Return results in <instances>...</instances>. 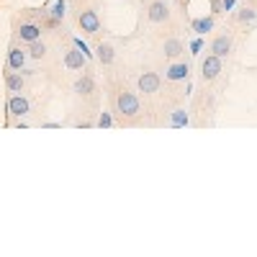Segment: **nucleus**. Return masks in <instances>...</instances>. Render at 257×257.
I'll return each instance as SVG.
<instances>
[{
  "instance_id": "obj_13",
  "label": "nucleus",
  "mask_w": 257,
  "mask_h": 257,
  "mask_svg": "<svg viewBox=\"0 0 257 257\" xmlns=\"http://www.w3.org/2000/svg\"><path fill=\"white\" fill-rule=\"evenodd\" d=\"M64 67H67L70 72H82L85 67H88V57L72 44V49L64 52Z\"/></svg>"
},
{
  "instance_id": "obj_15",
  "label": "nucleus",
  "mask_w": 257,
  "mask_h": 257,
  "mask_svg": "<svg viewBox=\"0 0 257 257\" xmlns=\"http://www.w3.org/2000/svg\"><path fill=\"white\" fill-rule=\"evenodd\" d=\"M26 62H29V52H26V49H21V47H11V49H8V62H6V67L21 72V70L26 67Z\"/></svg>"
},
{
  "instance_id": "obj_6",
  "label": "nucleus",
  "mask_w": 257,
  "mask_h": 257,
  "mask_svg": "<svg viewBox=\"0 0 257 257\" xmlns=\"http://www.w3.org/2000/svg\"><path fill=\"white\" fill-rule=\"evenodd\" d=\"M77 26L82 34H100V16H98V8L95 6H88V8H80L77 13Z\"/></svg>"
},
{
  "instance_id": "obj_24",
  "label": "nucleus",
  "mask_w": 257,
  "mask_h": 257,
  "mask_svg": "<svg viewBox=\"0 0 257 257\" xmlns=\"http://www.w3.org/2000/svg\"><path fill=\"white\" fill-rule=\"evenodd\" d=\"M190 49H193V54H198V52L203 49V39H193V44H190Z\"/></svg>"
},
{
  "instance_id": "obj_5",
  "label": "nucleus",
  "mask_w": 257,
  "mask_h": 257,
  "mask_svg": "<svg viewBox=\"0 0 257 257\" xmlns=\"http://www.w3.org/2000/svg\"><path fill=\"white\" fill-rule=\"evenodd\" d=\"M221 72H224V59L208 52V54L201 59V80H203L206 85H211V82H216V80L221 77Z\"/></svg>"
},
{
  "instance_id": "obj_25",
  "label": "nucleus",
  "mask_w": 257,
  "mask_h": 257,
  "mask_svg": "<svg viewBox=\"0 0 257 257\" xmlns=\"http://www.w3.org/2000/svg\"><path fill=\"white\" fill-rule=\"evenodd\" d=\"M234 3H237V0H221V8H224V11H231Z\"/></svg>"
},
{
  "instance_id": "obj_12",
  "label": "nucleus",
  "mask_w": 257,
  "mask_h": 257,
  "mask_svg": "<svg viewBox=\"0 0 257 257\" xmlns=\"http://www.w3.org/2000/svg\"><path fill=\"white\" fill-rule=\"evenodd\" d=\"M41 24L39 21H24L18 29H16V39L21 41V44H31V41H36V39H41Z\"/></svg>"
},
{
  "instance_id": "obj_14",
  "label": "nucleus",
  "mask_w": 257,
  "mask_h": 257,
  "mask_svg": "<svg viewBox=\"0 0 257 257\" xmlns=\"http://www.w3.org/2000/svg\"><path fill=\"white\" fill-rule=\"evenodd\" d=\"M188 123H190V113L185 111V105H173V108L167 111V126L185 128Z\"/></svg>"
},
{
  "instance_id": "obj_20",
  "label": "nucleus",
  "mask_w": 257,
  "mask_h": 257,
  "mask_svg": "<svg viewBox=\"0 0 257 257\" xmlns=\"http://www.w3.org/2000/svg\"><path fill=\"white\" fill-rule=\"evenodd\" d=\"M49 16H54V18H64L67 16V0H54L52 3V8H49Z\"/></svg>"
},
{
  "instance_id": "obj_11",
  "label": "nucleus",
  "mask_w": 257,
  "mask_h": 257,
  "mask_svg": "<svg viewBox=\"0 0 257 257\" xmlns=\"http://www.w3.org/2000/svg\"><path fill=\"white\" fill-rule=\"evenodd\" d=\"M188 77H190V62L188 59H175V62L167 64V70H165L167 82H183Z\"/></svg>"
},
{
  "instance_id": "obj_2",
  "label": "nucleus",
  "mask_w": 257,
  "mask_h": 257,
  "mask_svg": "<svg viewBox=\"0 0 257 257\" xmlns=\"http://www.w3.org/2000/svg\"><path fill=\"white\" fill-rule=\"evenodd\" d=\"M162 90V75L155 67H142L137 75V93L144 98H155Z\"/></svg>"
},
{
  "instance_id": "obj_19",
  "label": "nucleus",
  "mask_w": 257,
  "mask_h": 257,
  "mask_svg": "<svg viewBox=\"0 0 257 257\" xmlns=\"http://www.w3.org/2000/svg\"><path fill=\"white\" fill-rule=\"evenodd\" d=\"M26 52H29V59H34V62H41V59H47V54H49L47 44H44V41H41V39L31 41Z\"/></svg>"
},
{
  "instance_id": "obj_22",
  "label": "nucleus",
  "mask_w": 257,
  "mask_h": 257,
  "mask_svg": "<svg viewBox=\"0 0 257 257\" xmlns=\"http://www.w3.org/2000/svg\"><path fill=\"white\" fill-rule=\"evenodd\" d=\"M72 44H75V47H77V49H80V52H82L85 57H88V59L93 57V52H90V47H88V44H85V41H82L80 36H72Z\"/></svg>"
},
{
  "instance_id": "obj_17",
  "label": "nucleus",
  "mask_w": 257,
  "mask_h": 257,
  "mask_svg": "<svg viewBox=\"0 0 257 257\" xmlns=\"http://www.w3.org/2000/svg\"><path fill=\"white\" fill-rule=\"evenodd\" d=\"M3 77H6V88H8V93H24L26 80H24V75H21V72L6 67V75H3Z\"/></svg>"
},
{
  "instance_id": "obj_18",
  "label": "nucleus",
  "mask_w": 257,
  "mask_h": 257,
  "mask_svg": "<svg viewBox=\"0 0 257 257\" xmlns=\"http://www.w3.org/2000/svg\"><path fill=\"white\" fill-rule=\"evenodd\" d=\"M213 24H216V16H201V18H193L190 21V29L196 31L198 36H203V34L213 31Z\"/></svg>"
},
{
  "instance_id": "obj_4",
  "label": "nucleus",
  "mask_w": 257,
  "mask_h": 257,
  "mask_svg": "<svg viewBox=\"0 0 257 257\" xmlns=\"http://www.w3.org/2000/svg\"><path fill=\"white\" fill-rule=\"evenodd\" d=\"M157 52H160V57L165 62H175V59H180L185 54V44H183V39L178 34H167V36L160 39Z\"/></svg>"
},
{
  "instance_id": "obj_9",
  "label": "nucleus",
  "mask_w": 257,
  "mask_h": 257,
  "mask_svg": "<svg viewBox=\"0 0 257 257\" xmlns=\"http://www.w3.org/2000/svg\"><path fill=\"white\" fill-rule=\"evenodd\" d=\"M6 108H8V113H11L13 118H26V116L31 113V100H29L24 93H13V95L8 98V103H6Z\"/></svg>"
},
{
  "instance_id": "obj_1",
  "label": "nucleus",
  "mask_w": 257,
  "mask_h": 257,
  "mask_svg": "<svg viewBox=\"0 0 257 257\" xmlns=\"http://www.w3.org/2000/svg\"><path fill=\"white\" fill-rule=\"evenodd\" d=\"M111 103H113V113L118 116V121H121L123 126L139 123V118H142V98H139L137 90L121 85V88H116Z\"/></svg>"
},
{
  "instance_id": "obj_7",
  "label": "nucleus",
  "mask_w": 257,
  "mask_h": 257,
  "mask_svg": "<svg viewBox=\"0 0 257 257\" xmlns=\"http://www.w3.org/2000/svg\"><path fill=\"white\" fill-rule=\"evenodd\" d=\"M231 49H234V34L231 31H221V34H216L208 41V52L221 57V59H226L231 54Z\"/></svg>"
},
{
  "instance_id": "obj_23",
  "label": "nucleus",
  "mask_w": 257,
  "mask_h": 257,
  "mask_svg": "<svg viewBox=\"0 0 257 257\" xmlns=\"http://www.w3.org/2000/svg\"><path fill=\"white\" fill-rule=\"evenodd\" d=\"M211 3V16H219V13H224V8H221V0H208Z\"/></svg>"
},
{
  "instance_id": "obj_21",
  "label": "nucleus",
  "mask_w": 257,
  "mask_h": 257,
  "mask_svg": "<svg viewBox=\"0 0 257 257\" xmlns=\"http://www.w3.org/2000/svg\"><path fill=\"white\" fill-rule=\"evenodd\" d=\"M95 126H98V128H111V126H113V116H111V111H103V113L98 116Z\"/></svg>"
},
{
  "instance_id": "obj_8",
  "label": "nucleus",
  "mask_w": 257,
  "mask_h": 257,
  "mask_svg": "<svg viewBox=\"0 0 257 257\" xmlns=\"http://www.w3.org/2000/svg\"><path fill=\"white\" fill-rule=\"evenodd\" d=\"M72 90L80 95V98H90V95H95V90H98V85H95V77H93V72L85 67L80 75H77V80H75V85H72Z\"/></svg>"
},
{
  "instance_id": "obj_16",
  "label": "nucleus",
  "mask_w": 257,
  "mask_h": 257,
  "mask_svg": "<svg viewBox=\"0 0 257 257\" xmlns=\"http://www.w3.org/2000/svg\"><path fill=\"white\" fill-rule=\"evenodd\" d=\"M95 59L103 64V67H113V62H116V49L111 41H100V44L95 47Z\"/></svg>"
},
{
  "instance_id": "obj_3",
  "label": "nucleus",
  "mask_w": 257,
  "mask_h": 257,
  "mask_svg": "<svg viewBox=\"0 0 257 257\" xmlns=\"http://www.w3.org/2000/svg\"><path fill=\"white\" fill-rule=\"evenodd\" d=\"M144 16H147V24L165 26V24L173 21V6H170V0H147Z\"/></svg>"
},
{
  "instance_id": "obj_26",
  "label": "nucleus",
  "mask_w": 257,
  "mask_h": 257,
  "mask_svg": "<svg viewBox=\"0 0 257 257\" xmlns=\"http://www.w3.org/2000/svg\"><path fill=\"white\" fill-rule=\"evenodd\" d=\"M41 126H44V128H59L62 123H57V121H47V123H41Z\"/></svg>"
},
{
  "instance_id": "obj_10",
  "label": "nucleus",
  "mask_w": 257,
  "mask_h": 257,
  "mask_svg": "<svg viewBox=\"0 0 257 257\" xmlns=\"http://www.w3.org/2000/svg\"><path fill=\"white\" fill-rule=\"evenodd\" d=\"M234 24L239 26H254L257 24V0H247L234 11Z\"/></svg>"
}]
</instances>
